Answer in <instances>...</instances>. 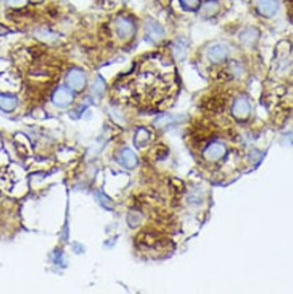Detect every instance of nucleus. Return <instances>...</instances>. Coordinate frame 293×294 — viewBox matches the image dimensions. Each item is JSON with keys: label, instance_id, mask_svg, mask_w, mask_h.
<instances>
[{"label": "nucleus", "instance_id": "f257e3e1", "mask_svg": "<svg viewBox=\"0 0 293 294\" xmlns=\"http://www.w3.org/2000/svg\"><path fill=\"white\" fill-rule=\"evenodd\" d=\"M132 86L141 100L156 103L166 99L175 86L173 64L159 56L147 59L137 68Z\"/></svg>", "mask_w": 293, "mask_h": 294}, {"label": "nucleus", "instance_id": "f03ea898", "mask_svg": "<svg viewBox=\"0 0 293 294\" xmlns=\"http://www.w3.org/2000/svg\"><path fill=\"white\" fill-rule=\"evenodd\" d=\"M86 75L81 69H72L67 75V84L72 91H82L86 86Z\"/></svg>", "mask_w": 293, "mask_h": 294}, {"label": "nucleus", "instance_id": "7ed1b4c3", "mask_svg": "<svg viewBox=\"0 0 293 294\" xmlns=\"http://www.w3.org/2000/svg\"><path fill=\"white\" fill-rule=\"evenodd\" d=\"M116 32L121 38H130L135 34V23L129 18H118L116 22Z\"/></svg>", "mask_w": 293, "mask_h": 294}, {"label": "nucleus", "instance_id": "20e7f679", "mask_svg": "<svg viewBox=\"0 0 293 294\" xmlns=\"http://www.w3.org/2000/svg\"><path fill=\"white\" fill-rule=\"evenodd\" d=\"M72 90H68V88H57L56 92L53 94V103L59 106V108H67V106L72 103Z\"/></svg>", "mask_w": 293, "mask_h": 294}, {"label": "nucleus", "instance_id": "39448f33", "mask_svg": "<svg viewBox=\"0 0 293 294\" xmlns=\"http://www.w3.org/2000/svg\"><path fill=\"white\" fill-rule=\"evenodd\" d=\"M280 4L278 0H258L257 2V10L261 15L270 18L277 14Z\"/></svg>", "mask_w": 293, "mask_h": 294}, {"label": "nucleus", "instance_id": "423d86ee", "mask_svg": "<svg viewBox=\"0 0 293 294\" xmlns=\"http://www.w3.org/2000/svg\"><path fill=\"white\" fill-rule=\"evenodd\" d=\"M250 112H251V106H250V102L246 99V98H239V99L235 100V103H233L232 106V114L236 117V118H247Z\"/></svg>", "mask_w": 293, "mask_h": 294}, {"label": "nucleus", "instance_id": "0eeeda50", "mask_svg": "<svg viewBox=\"0 0 293 294\" xmlns=\"http://www.w3.org/2000/svg\"><path fill=\"white\" fill-rule=\"evenodd\" d=\"M227 153V148L220 143H213L210 144L204 152V156L210 162H216V160L224 157Z\"/></svg>", "mask_w": 293, "mask_h": 294}, {"label": "nucleus", "instance_id": "6e6552de", "mask_svg": "<svg viewBox=\"0 0 293 294\" xmlns=\"http://www.w3.org/2000/svg\"><path fill=\"white\" fill-rule=\"evenodd\" d=\"M228 56V49L224 45H213L208 50V59L215 64H219L224 61Z\"/></svg>", "mask_w": 293, "mask_h": 294}, {"label": "nucleus", "instance_id": "1a4fd4ad", "mask_svg": "<svg viewBox=\"0 0 293 294\" xmlns=\"http://www.w3.org/2000/svg\"><path fill=\"white\" fill-rule=\"evenodd\" d=\"M258 37H259V32H258L257 29L249 28V29H246V30H243V32L241 33L239 40H241L245 45L250 46V45H253L254 42L258 40Z\"/></svg>", "mask_w": 293, "mask_h": 294}, {"label": "nucleus", "instance_id": "9d476101", "mask_svg": "<svg viewBox=\"0 0 293 294\" xmlns=\"http://www.w3.org/2000/svg\"><path fill=\"white\" fill-rule=\"evenodd\" d=\"M121 163L128 168L136 167L137 164L136 155H135L130 149H125V151L121 153Z\"/></svg>", "mask_w": 293, "mask_h": 294}, {"label": "nucleus", "instance_id": "9b49d317", "mask_svg": "<svg viewBox=\"0 0 293 294\" xmlns=\"http://www.w3.org/2000/svg\"><path fill=\"white\" fill-rule=\"evenodd\" d=\"M16 106V98L11 95H0V108L6 112H11Z\"/></svg>", "mask_w": 293, "mask_h": 294}, {"label": "nucleus", "instance_id": "f8f14e48", "mask_svg": "<svg viewBox=\"0 0 293 294\" xmlns=\"http://www.w3.org/2000/svg\"><path fill=\"white\" fill-rule=\"evenodd\" d=\"M217 11H219V3L216 0H209L208 3H205L204 7H202V12L208 16L216 14Z\"/></svg>", "mask_w": 293, "mask_h": 294}, {"label": "nucleus", "instance_id": "ddd939ff", "mask_svg": "<svg viewBox=\"0 0 293 294\" xmlns=\"http://www.w3.org/2000/svg\"><path fill=\"white\" fill-rule=\"evenodd\" d=\"M179 2L185 10H189V11H196L201 4L200 0H179Z\"/></svg>", "mask_w": 293, "mask_h": 294}, {"label": "nucleus", "instance_id": "4468645a", "mask_svg": "<svg viewBox=\"0 0 293 294\" xmlns=\"http://www.w3.org/2000/svg\"><path fill=\"white\" fill-rule=\"evenodd\" d=\"M149 33H151V36H152L153 38H156V37H161L163 32H162V29L159 28L156 23H152L149 26Z\"/></svg>", "mask_w": 293, "mask_h": 294}, {"label": "nucleus", "instance_id": "2eb2a0df", "mask_svg": "<svg viewBox=\"0 0 293 294\" xmlns=\"http://www.w3.org/2000/svg\"><path fill=\"white\" fill-rule=\"evenodd\" d=\"M26 2L28 0H7V3L12 6V7H22V6L26 4Z\"/></svg>", "mask_w": 293, "mask_h": 294}, {"label": "nucleus", "instance_id": "dca6fc26", "mask_svg": "<svg viewBox=\"0 0 293 294\" xmlns=\"http://www.w3.org/2000/svg\"><path fill=\"white\" fill-rule=\"evenodd\" d=\"M32 2H34V3H40V2H42V0H32Z\"/></svg>", "mask_w": 293, "mask_h": 294}]
</instances>
